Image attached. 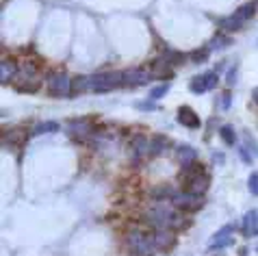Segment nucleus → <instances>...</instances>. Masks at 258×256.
Here are the masks:
<instances>
[{"label": "nucleus", "mask_w": 258, "mask_h": 256, "mask_svg": "<svg viewBox=\"0 0 258 256\" xmlns=\"http://www.w3.org/2000/svg\"><path fill=\"white\" fill-rule=\"evenodd\" d=\"M146 221L154 228H169V230H183L189 224L184 215L178 213V209H167V206L158 204L146 211Z\"/></svg>", "instance_id": "1"}, {"label": "nucleus", "mask_w": 258, "mask_h": 256, "mask_svg": "<svg viewBox=\"0 0 258 256\" xmlns=\"http://www.w3.org/2000/svg\"><path fill=\"white\" fill-rule=\"evenodd\" d=\"M13 87L22 94H35L39 89V68L33 61L20 63V70L13 78Z\"/></svg>", "instance_id": "2"}, {"label": "nucleus", "mask_w": 258, "mask_h": 256, "mask_svg": "<svg viewBox=\"0 0 258 256\" xmlns=\"http://www.w3.org/2000/svg\"><path fill=\"white\" fill-rule=\"evenodd\" d=\"M124 85V72H102L89 76V87L96 94H107Z\"/></svg>", "instance_id": "3"}, {"label": "nucleus", "mask_w": 258, "mask_h": 256, "mask_svg": "<svg viewBox=\"0 0 258 256\" xmlns=\"http://www.w3.org/2000/svg\"><path fill=\"white\" fill-rule=\"evenodd\" d=\"M126 246H128L137 256H152V252L156 250L154 246V237L147 235L141 230H130L126 235Z\"/></svg>", "instance_id": "4"}, {"label": "nucleus", "mask_w": 258, "mask_h": 256, "mask_svg": "<svg viewBox=\"0 0 258 256\" xmlns=\"http://www.w3.org/2000/svg\"><path fill=\"white\" fill-rule=\"evenodd\" d=\"M72 76L68 72H52L48 74L46 87L50 91V96L54 98H63V96H72Z\"/></svg>", "instance_id": "5"}, {"label": "nucleus", "mask_w": 258, "mask_h": 256, "mask_svg": "<svg viewBox=\"0 0 258 256\" xmlns=\"http://www.w3.org/2000/svg\"><path fill=\"white\" fill-rule=\"evenodd\" d=\"M65 133H68V137L72 141H76V144H83V141H87L91 137L93 126H91L89 119H83V117L70 119V122L65 124Z\"/></svg>", "instance_id": "6"}, {"label": "nucleus", "mask_w": 258, "mask_h": 256, "mask_svg": "<svg viewBox=\"0 0 258 256\" xmlns=\"http://www.w3.org/2000/svg\"><path fill=\"white\" fill-rule=\"evenodd\" d=\"M172 204L178 211H197L204 206V195H197L193 191H178L172 198Z\"/></svg>", "instance_id": "7"}, {"label": "nucleus", "mask_w": 258, "mask_h": 256, "mask_svg": "<svg viewBox=\"0 0 258 256\" xmlns=\"http://www.w3.org/2000/svg\"><path fill=\"white\" fill-rule=\"evenodd\" d=\"M217 80H219V76L215 72H206V74H197L193 76V80L189 83V89L193 91L195 96H202L204 91H211V89H215L217 87Z\"/></svg>", "instance_id": "8"}, {"label": "nucleus", "mask_w": 258, "mask_h": 256, "mask_svg": "<svg viewBox=\"0 0 258 256\" xmlns=\"http://www.w3.org/2000/svg\"><path fill=\"white\" fill-rule=\"evenodd\" d=\"M150 80H152V72H147L146 68H130L124 72L126 87H141V85H147Z\"/></svg>", "instance_id": "9"}, {"label": "nucleus", "mask_w": 258, "mask_h": 256, "mask_svg": "<svg viewBox=\"0 0 258 256\" xmlns=\"http://www.w3.org/2000/svg\"><path fill=\"white\" fill-rule=\"evenodd\" d=\"M130 156L133 161H141L146 156H150V139L146 135H135L130 141Z\"/></svg>", "instance_id": "10"}, {"label": "nucleus", "mask_w": 258, "mask_h": 256, "mask_svg": "<svg viewBox=\"0 0 258 256\" xmlns=\"http://www.w3.org/2000/svg\"><path fill=\"white\" fill-rule=\"evenodd\" d=\"M150 72H152V78H161V80H172L174 78V65H169L163 57H158L154 59V63H152V68H150Z\"/></svg>", "instance_id": "11"}, {"label": "nucleus", "mask_w": 258, "mask_h": 256, "mask_svg": "<svg viewBox=\"0 0 258 256\" xmlns=\"http://www.w3.org/2000/svg\"><path fill=\"white\" fill-rule=\"evenodd\" d=\"M152 237H154L156 250H169L176 243V230H169V228H156Z\"/></svg>", "instance_id": "12"}, {"label": "nucleus", "mask_w": 258, "mask_h": 256, "mask_svg": "<svg viewBox=\"0 0 258 256\" xmlns=\"http://www.w3.org/2000/svg\"><path fill=\"white\" fill-rule=\"evenodd\" d=\"M29 137V133H26L24 128H11V130H4L2 133V144L7 146H22Z\"/></svg>", "instance_id": "13"}, {"label": "nucleus", "mask_w": 258, "mask_h": 256, "mask_svg": "<svg viewBox=\"0 0 258 256\" xmlns=\"http://www.w3.org/2000/svg\"><path fill=\"white\" fill-rule=\"evenodd\" d=\"M178 122L186 128H200V117L195 115V111L191 107H180L178 109Z\"/></svg>", "instance_id": "14"}, {"label": "nucleus", "mask_w": 258, "mask_h": 256, "mask_svg": "<svg viewBox=\"0 0 258 256\" xmlns=\"http://www.w3.org/2000/svg\"><path fill=\"white\" fill-rule=\"evenodd\" d=\"M202 174H206V170H204V163H197V161H193V163H191V165L183 167V172H180V181H183V184L186 187V183H191V181H193V178L202 176Z\"/></svg>", "instance_id": "15"}, {"label": "nucleus", "mask_w": 258, "mask_h": 256, "mask_svg": "<svg viewBox=\"0 0 258 256\" xmlns=\"http://www.w3.org/2000/svg\"><path fill=\"white\" fill-rule=\"evenodd\" d=\"M18 70H20V65L15 61H11V59H2V61H0V80H2V83H13Z\"/></svg>", "instance_id": "16"}, {"label": "nucleus", "mask_w": 258, "mask_h": 256, "mask_svg": "<svg viewBox=\"0 0 258 256\" xmlns=\"http://www.w3.org/2000/svg\"><path fill=\"white\" fill-rule=\"evenodd\" d=\"M195 159H197V152L191 148V146H178V148H176V161H178L183 167L191 165Z\"/></svg>", "instance_id": "17"}, {"label": "nucleus", "mask_w": 258, "mask_h": 256, "mask_svg": "<svg viewBox=\"0 0 258 256\" xmlns=\"http://www.w3.org/2000/svg\"><path fill=\"white\" fill-rule=\"evenodd\" d=\"M208 187H211V178H208V174H202V176L193 178L191 183H186V191H193L197 195H204Z\"/></svg>", "instance_id": "18"}, {"label": "nucleus", "mask_w": 258, "mask_h": 256, "mask_svg": "<svg viewBox=\"0 0 258 256\" xmlns=\"http://www.w3.org/2000/svg\"><path fill=\"white\" fill-rule=\"evenodd\" d=\"M176 193H178V191H176L172 184H158V187H152L150 198L156 200V202H163V200H172Z\"/></svg>", "instance_id": "19"}, {"label": "nucleus", "mask_w": 258, "mask_h": 256, "mask_svg": "<svg viewBox=\"0 0 258 256\" xmlns=\"http://www.w3.org/2000/svg\"><path fill=\"white\" fill-rule=\"evenodd\" d=\"M169 148V139L165 135H154L150 139V156H161Z\"/></svg>", "instance_id": "20"}, {"label": "nucleus", "mask_w": 258, "mask_h": 256, "mask_svg": "<svg viewBox=\"0 0 258 256\" xmlns=\"http://www.w3.org/2000/svg\"><path fill=\"white\" fill-rule=\"evenodd\" d=\"M256 9H258V4H256V2H245L243 7H239V9L234 11L232 15H237V18H239L241 22H248V20H252V18H254Z\"/></svg>", "instance_id": "21"}, {"label": "nucleus", "mask_w": 258, "mask_h": 256, "mask_svg": "<svg viewBox=\"0 0 258 256\" xmlns=\"http://www.w3.org/2000/svg\"><path fill=\"white\" fill-rule=\"evenodd\" d=\"M256 226H258V211H250V213L245 215V219H243V232L248 237H254Z\"/></svg>", "instance_id": "22"}, {"label": "nucleus", "mask_w": 258, "mask_h": 256, "mask_svg": "<svg viewBox=\"0 0 258 256\" xmlns=\"http://www.w3.org/2000/svg\"><path fill=\"white\" fill-rule=\"evenodd\" d=\"M61 128L57 122H41L37 124L35 128L31 130V137H37V135H46V133H57V130Z\"/></svg>", "instance_id": "23"}, {"label": "nucleus", "mask_w": 258, "mask_h": 256, "mask_svg": "<svg viewBox=\"0 0 258 256\" xmlns=\"http://www.w3.org/2000/svg\"><path fill=\"white\" fill-rule=\"evenodd\" d=\"M232 237H221V235H215L213 237V241H211V246H208V250L211 252H215V250H223V248H230L232 246Z\"/></svg>", "instance_id": "24"}, {"label": "nucleus", "mask_w": 258, "mask_h": 256, "mask_svg": "<svg viewBox=\"0 0 258 256\" xmlns=\"http://www.w3.org/2000/svg\"><path fill=\"white\" fill-rule=\"evenodd\" d=\"M87 89H91L89 78H87V76H76V78L72 80V96H78V94H83V91H87Z\"/></svg>", "instance_id": "25"}, {"label": "nucleus", "mask_w": 258, "mask_h": 256, "mask_svg": "<svg viewBox=\"0 0 258 256\" xmlns=\"http://www.w3.org/2000/svg\"><path fill=\"white\" fill-rule=\"evenodd\" d=\"M241 26H243V22H241L237 15H230V18L221 20V31H239Z\"/></svg>", "instance_id": "26"}, {"label": "nucleus", "mask_w": 258, "mask_h": 256, "mask_svg": "<svg viewBox=\"0 0 258 256\" xmlns=\"http://www.w3.org/2000/svg\"><path fill=\"white\" fill-rule=\"evenodd\" d=\"M219 135H221V139L226 141L228 146H234V144H237V135H234V128L228 126V124H226V126H219Z\"/></svg>", "instance_id": "27"}, {"label": "nucleus", "mask_w": 258, "mask_h": 256, "mask_svg": "<svg viewBox=\"0 0 258 256\" xmlns=\"http://www.w3.org/2000/svg\"><path fill=\"white\" fill-rule=\"evenodd\" d=\"M230 37H226V35H215L213 37V41L208 43V48H211V50H219V48H228L230 46Z\"/></svg>", "instance_id": "28"}, {"label": "nucleus", "mask_w": 258, "mask_h": 256, "mask_svg": "<svg viewBox=\"0 0 258 256\" xmlns=\"http://www.w3.org/2000/svg\"><path fill=\"white\" fill-rule=\"evenodd\" d=\"M163 59H165V61H167L169 65H180V63H183L186 57H184L183 52H176V50H167L165 54H163Z\"/></svg>", "instance_id": "29"}, {"label": "nucleus", "mask_w": 258, "mask_h": 256, "mask_svg": "<svg viewBox=\"0 0 258 256\" xmlns=\"http://www.w3.org/2000/svg\"><path fill=\"white\" fill-rule=\"evenodd\" d=\"M208 52H211V48H197V50H193L189 54V59L193 63H204L208 59Z\"/></svg>", "instance_id": "30"}, {"label": "nucleus", "mask_w": 258, "mask_h": 256, "mask_svg": "<svg viewBox=\"0 0 258 256\" xmlns=\"http://www.w3.org/2000/svg\"><path fill=\"white\" fill-rule=\"evenodd\" d=\"M169 91V83H163V85H158V87H152V91H150V100H161L163 96H165Z\"/></svg>", "instance_id": "31"}, {"label": "nucleus", "mask_w": 258, "mask_h": 256, "mask_svg": "<svg viewBox=\"0 0 258 256\" xmlns=\"http://www.w3.org/2000/svg\"><path fill=\"white\" fill-rule=\"evenodd\" d=\"M248 189H250V193L252 195H258V172H254L250 176V181H248Z\"/></svg>", "instance_id": "32"}, {"label": "nucleus", "mask_w": 258, "mask_h": 256, "mask_svg": "<svg viewBox=\"0 0 258 256\" xmlns=\"http://www.w3.org/2000/svg\"><path fill=\"white\" fill-rule=\"evenodd\" d=\"M230 102H232V96H230L228 91H226V94L221 96V100H219V107H221V111H228V109H230Z\"/></svg>", "instance_id": "33"}, {"label": "nucleus", "mask_w": 258, "mask_h": 256, "mask_svg": "<svg viewBox=\"0 0 258 256\" xmlns=\"http://www.w3.org/2000/svg\"><path fill=\"white\" fill-rule=\"evenodd\" d=\"M226 83H228V85H234V83H237V68H230V72H228V78H226Z\"/></svg>", "instance_id": "34"}, {"label": "nucleus", "mask_w": 258, "mask_h": 256, "mask_svg": "<svg viewBox=\"0 0 258 256\" xmlns=\"http://www.w3.org/2000/svg\"><path fill=\"white\" fill-rule=\"evenodd\" d=\"M239 154H241V159H243V161H245V163H248V165H250V163H252V156H250V152L245 150L243 146H241V148H239Z\"/></svg>", "instance_id": "35"}, {"label": "nucleus", "mask_w": 258, "mask_h": 256, "mask_svg": "<svg viewBox=\"0 0 258 256\" xmlns=\"http://www.w3.org/2000/svg\"><path fill=\"white\" fill-rule=\"evenodd\" d=\"M137 107H139V109H146V111H154V100H150V102H139Z\"/></svg>", "instance_id": "36"}, {"label": "nucleus", "mask_w": 258, "mask_h": 256, "mask_svg": "<svg viewBox=\"0 0 258 256\" xmlns=\"http://www.w3.org/2000/svg\"><path fill=\"white\" fill-rule=\"evenodd\" d=\"M223 159H226V156L219 154V152H215V154H213V161H215V163H223Z\"/></svg>", "instance_id": "37"}, {"label": "nucleus", "mask_w": 258, "mask_h": 256, "mask_svg": "<svg viewBox=\"0 0 258 256\" xmlns=\"http://www.w3.org/2000/svg\"><path fill=\"white\" fill-rule=\"evenodd\" d=\"M252 98H254V102H256V105H258V87H256L254 91H252Z\"/></svg>", "instance_id": "38"}]
</instances>
